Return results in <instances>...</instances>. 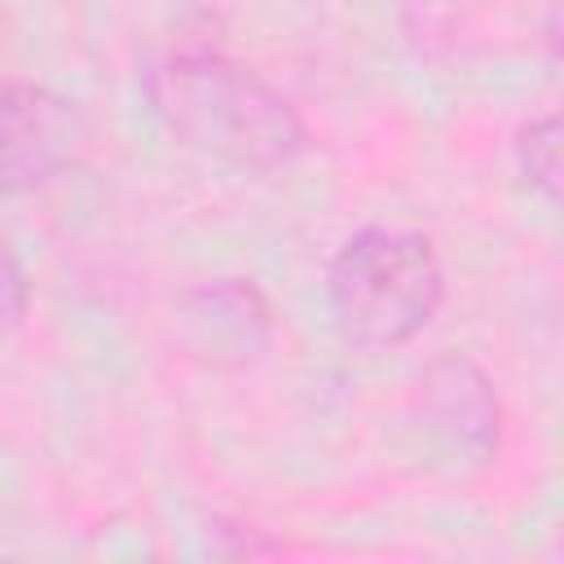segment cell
Instances as JSON below:
<instances>
[{"label":"cell","instance_id":"1","mask_svg":"<svg viewBox=\"0 0 564 564\" xmlns=\"http://www.w3.org/2000/svg\"><path fill=\"white\" fill-rule=\"evenodd\" d=\"M145 97L154 119L189 150L242 172H273L304 150V119L251 66L189 48L150 66Z\"/></svg>","mask_w":564,"mask_h":564},{"label":"cell","instance_id":"4","mask_svg":"<svg viewBox=\"0 0 564 564\" xmlns=\"http://www.w3.org/2000/svg\"><path fill=\"white\" fill-rule=\"evenodd\" d=\"M423 410H427V427L449 454L485 463L498 449V397L471 361L463 357L436 361L423 375Z\"/></svg>","mask_w":564,"mask_h":564},{"label":"cell","instance_id":"6","mask_svg":"<svg viewBox=\"0 0 564 564\" xmlns=\"http://www.w3.org/2000/svg\"><path fill=\"white\" fill-rule=\"evenodd\" d=\"M516 163H520V176L546 203L560 198V115H542V119H529L520 128V137H516Z\"/></svg>","mask_w":564,"mask_h":564},{"label":"cell","instance_id":"7","mask_svg":"<svg viewBox=\"0 0 564 564\" xmlns=\"http://www.w3.org/2000/svg\"><path fill=\"white\" fill-rule=\"evenodd\" d=\"M26 273L18 264V256L9 251V242H0V335L13 330L26 313Z\"/></svg>","mask_w":564,"mask_h":564},{"label":"cell","instance_id":"2","mask_svg":"<svg viewBox=\"0 0 564 564\" xmlns=\"http://www.w3.org/2000/svg\"><path fill=\"white\" fill-rule=\"evenodd\" d=\"M445 300V273L432 242L414 229L370 225L352 234L326 269V308L357 348H397L414 339Z\"/></svg>","mask_w":564,"mask_h":564},{"label":"cell","instance_id":"3","mask_svg":"<svg viewBox=\"0 0 564 564\" xmlns=\"http://www.w3.org/2000/svg\"><path fill=\"white\" fill-rule=\"evenodd\" d=\"M88 145L84 110L44 84H0V198L66 172Z\"/></svg>","mask_w":564,"mask_h":564},{"label":"cell","instance_id":"5","mask_svg":"<svg viewBox=\"0 0 564 564\" xmlns=\"http://www.w3.org/2000/svg\"><path fill=\"white\" fill-rule=\"evenodd\" d=\"M181 317L189 326V344L216 366H242L269 344V304L242 278L194 286L181 300Z\"/></svg>","mask_w":564,"mask_h":564}]
</instances>
